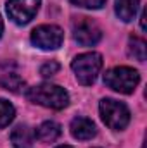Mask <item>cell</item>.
<instances>
[{"label":"cell","mask_w":147,"mask_h":148,"mask_svg":"<svg viewBox=\"0 0 147 148\" xmlns=\"http://www.w3.org/2000/svg\"><path fill=\"white\" fill-rule=\"evenodd\" d=\"M73 36L83 47H92L102 38L101 28L88 17H80L73 23Z\"/></svg>","instance_id":"6"},{"label":"cell","mask_w":147,"mask_h":148,"mask_svg":"<svg viewBox=\"0 0 147 148\" xmlns=\"http://www.w3.org/2000/svg\"><path fill=\"white\" fill-rule=\"evenodd\" d=\"M139 10V0H116V16L128 23L135 17Z\"/></svg>","instance_id":"11"},{"label":"cell","mask_w":147,"mask_h":148,"mask_svg":"<svg viewBox=\"0 0 147 148\" xmlns=\"http://www.w3.org/2000/svg\"><path fill=\"white\" fill-rule=\"evenodd\" d=\"M101 117L104 121V124L114 129V131H121L128 126L130 122V110L125 103L112 100V98H104L99 105Z\"/></svg>","instance_id":"3"},{"label":"cell","mask_w":147,"mask_h":148,"mask_svg":"<svg viewBox=\"0 0 147 148\" xmlns=\"http://www.w3.org/2000/svg\"><path fill=\"white\" fill-rule=\"evenodd\" d=\"M139 81H140L139 73L135 69L125 67V66L109 69L107 73L104 74V83L109 86L111 90L119 91V93H125V95L133 93V90L137 88Z\"/></svg>","instance_id":"4"},{"label":"cell","mask_w":147,"mask_h":148,"mask_svg":"<svg viewBox=\"0 0 147 148\" xmlns=\"http://www.w3.org/2000/svg\"><path fill=\"white\" fill-rule=\"evenodd\" d=\"M57 148H71V147H68V145H62V147H57Z\"/></svg>","instance_id":"18"},{"label":"cell","mask_w":147,"mask_h":148,"mask_svg":"<svg viewBox=\"0 0 147 148\" xmlns=\"http://www.w3.org/2000/svg\"><path fill=\"white\" fill-rule=\"evenodd\" d=\"M144 148H146V147H144Z\"/></svg>","instance_id":"19"},{"label":"cell","mask_w":147,"mask_h":148,"mask_svg":"<svg viewBox=\"0 0 147 148\" xmlns=\"http://www.w3.org/2000/svg\"><path fill=\"white\" fill-rule=\"evenodd\" d=\"M33 140H35V133L26 124L16 126L10 133V141L16 148H31Z\"/></svg>","instance_id":"9"},{"label":"cell","mask_w":147,"mask_h":148,"mask_svg":"<svg viewBox=\"0 0 147 148\" xmlns=\"http://www.w3.org/2000/svg\"><path fill=\"white\" fill-rule=\"evenodd\" d=\"M26 97L30 102L38 103L42 107H47V109H54V110H61V109L68 107V103H69L68 91L57 84H49V83L30 88Z\"/></svg>","instance_id":"1"},{"label":"cell","mask_w":147,"mask_h":148,"mask_svg":"<svg viewBox=\"0 0 147 148\" xmlns=\"http://www.w3.org/2000/svg\"><path fill=\"white\" fill-rule=\"evenodd\" d=\"M128 52L133 59H137L139 62H144L147 57V43L139 36H132L128 43Z\"/></svg>","instance_id":"13"},{"label":"cell","mask_w":147,"mask_h":148,"mask_svg":"<svg viewBox=\"0 0 147 148\" xmlns=\"http://www.w3.org/2000/svg\"><path fill=\"white\" fill-rule=\"evenodd\" d=\"M40 9V0H9L7 14L17 24L30 23Z\"/></svg>","instance_id":"7"},{"label":"cell","mask_w":147,"mask_h":148,"mask_svg":"<svg viewBox=\"0 0 147 148\" xmlns=\"http://www.w3.org/2000/svg\"><path fill=\"white\" fill-rule=\"evenodd\" d=\"M59 69H61V66H59L55 60H50V62H47V64L42 66L40 74H42L43 77H50V76H54V74L59 73Z\"/></svg>","instance_id":"15"},{"label":"cell","mask_w":147,"mask_h":148,"mask_svg":"<svg viewBox=\"0 0 147 148\" xmlns=\"http://www.w3.org/2000/svg\"><path fill=\"white\" fill-rule=\"evenodd\" d=\"M64 33L59 26L54 24H43L33 29L31 33V41L33 45L42 48V50H55L62 45Z\"/></svg>","instance_id":"5"},{"label":"cell","mask_w":147,"mask_h":148,"mask_svg":"<svg viewBox=\"0 0 147 148\" xmlns=\"http://www.w3.org/2000/svg\"><path fill=\"white\" fill-rule=\"evenodd\" d=\"M14 114H16L14 107L7 100H0V129L5 127V126H9L12 122Z\"/></svg>","instance_id":"14"},{"label":"cell","mask_w":147,"mask_h":148,"mask_svg":"<svg viewBox=\"0 0 147 148\" xmlns=\"http://www.w3.org/2000/svg\"><path fill=\"white\" fill-rule=\"evenodd\" d=\"M71 134L76 140H92L97 134V127L87 117H74L71 121Z\"/></svg>","instance_id":"8"},{"label":"cell","mask_w":147,"mask_h":148,"mask_svg":"<svg viewBox=\"0 0 147 148\" xmlns=\"http://www.w3.org/2000/svg\"><path fill=\"white\" fill-rule=\"evenodd\" d=\"M71 69H73L78 83L88 86L97 79V74L102 69V57L99 53H95V52L81 53L73 60Z\"/></svg>","instance_id":"2"},{"label":"cell","mask_w":147,"mask_h":148,"mask_svg":"<svg viewBox=\"0 0 147 148\" xmlns=\"http://www.w3.org/2000/svg\"><path fill=\"white\" fill-rule=\"evenodd\" d=\"M0 86L12 93H19L24 88V81L16 73H3L0 74Z\"/></svg>","instance_id":"12"},{"label":"cell","mask_w":147,"mask_h":148,"mask_svg":"<svg viewBox=\"0 0 147 148\" xmlns=\"http://www.w3.org/2000/svg\"><path fill=\"white\" fill-rule=\"evenodd\" d=\"M35 136L43 143H52L61 136V126L57 122H54V121H45L43 124H40Z\"/></svg>","instance_id":"10"},{"label":"cell","mask_w":147,"mask_h":148,"mask_svg":"<svg viewBox=\"0 0 147 148\" xmlns=\"http://www.w3.org/2000/svg\"><path fill=\"white\" fill-rule=\"evenodd\" d=\"M2 31H3V23H2V17H0V36H2Z\"/></svg>","instance_id":"17"},{"label":"cell","mask_w":147,"mask_h":148,"mask_svg":"<svg viewBox=\"0 0 147 148\" xmlns=\"http://www.w3.org/2000/svg\"><path fill=\"white\" fill-rule=\"evenodd\" d=\"M71 2L83 9H101L106 3V0H71Z\"/></svg>","instance_id":"16"}]
</instances>
